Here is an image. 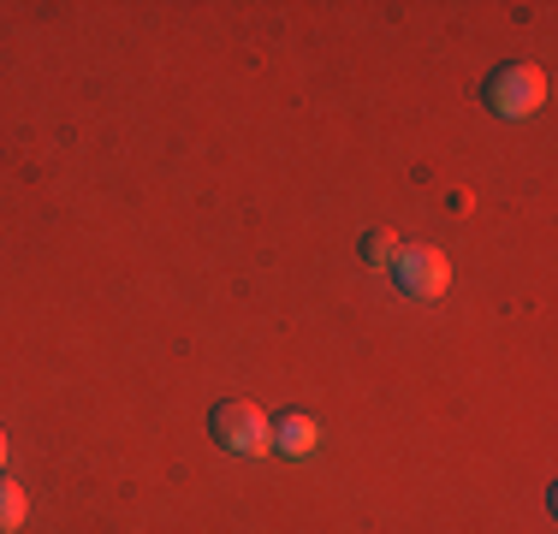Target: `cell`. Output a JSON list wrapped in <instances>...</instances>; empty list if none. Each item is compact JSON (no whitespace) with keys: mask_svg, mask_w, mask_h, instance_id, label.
I'll use <instances>...</instances> for the list:
<instances>
[{"mask_svg":"<svg viewBox=\"0 0 558 534\" xmlns=\"http://www.w3.org/2000/svg\"><path fill=\"white\" fill-rule=\"evenodd\" d=\"M363 256L375 262V267L392 262V256H398V238H392V232H368V238H363Z\"/></svg>","mask_w":558,"mask_h":534,"instance_id":"obj_6","label":"cell"},{"mask_svg":"<svg viewBox=\"0 0 558 534\" xmlns=\"http://www.w3.org/2000/svg\"><path fill=\"white\" fill-rule=\"evenodd\" d=\"M215 439L226 451H238V458H262V451L274 446V422L262 416L250 398H220L215 404Z\"/></svg>","mask_w":558,"mask_h":534,"instance_id":"obj_2","label":"cell"},{"mask_svg":"<svg viewBox=\"0 0 558 534\" xmlns=\"http://www.w3.org/2000/svg\"><path fill=\"white\" fill-rule=\"evenodd\" d=\"M31 517V499H24V487H12V481H0V534H12Z\"/></svg>","mask_w":558,"mask_h":534,"instance_id":"obj_5","label":"cell"},{"mask_svg":"<svg viewBox=\"0 0 558 534\" xmlns=\"http://www.w3.org/2000/svg\"><path fill=\"white\" fill-rule=\"evenodd\" d=\"M315 439H322V427H315V416H286L274 427V446L286 451V458H310Z\"/></svg>","mask_w":558,"mask_h":534,"instance_id":"obj_4","label":"cell"},{"mask_svg":"<svg viewBox=\"0 0 558 534\" xmlns=\"http://www.w3.org/2000/svg\"><path fill=\"white\" fill-rule=\"evenodd\" d=\"M392 274H398V286H404V298H422V303L446 298V286H451V267H446L440 250H398Z\"/></svg>","mask_w":558,"mask_h":534,"instance_id":"obj_3","label":"cell"},{"mask_svg":"<svg viewBox=\"0 0 558 534\" xmlns=\"http://www.w3.org/2000/svg\"><path fill=\"white\" fill-rule=\"evenodd\" d=\"M0 463H7V434H0Z\"/></svg>","mask_w":558,"mask_h":534,"instance_id":"obj_7","label":"cell"},{"mask_svg":"<svg viewBox=\"0 0 558 534\" xmlns=\"http://www.w3.org/2000/svg\"><path fill=\"white\" fill-rule=\"evenodd\" d=\"M541 101H547V72L529 65V60L499 65V72L487 77V107H494L499 119H529Z\"/></svg>","mask_w":558,"mask_h":534,"instance_id":"obj_1","label":"cell"}]
</instances>
